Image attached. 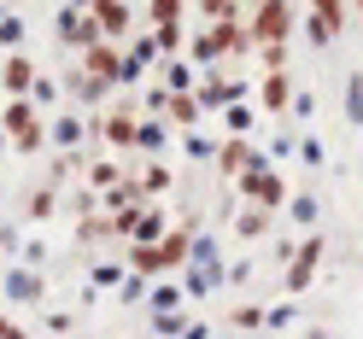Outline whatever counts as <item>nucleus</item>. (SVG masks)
Wrapping results in <instances>:
<instances>
[{"label":"nucleus","instance_id":"1","mask_svg":"<svg viewBox=\"0 0 363 339\" xmlns=\"http://www.w3.org/2000/svg\"><path fill=\"white\" fill-rule=\"evenodd\" d=\"M0 129H6V141L18 152H41V146H48V123H41V111L30 100H12L6 117H0Z\"/></svg>","mask_w":363,"mask_h":339},{"label":"nucleus","instance_id":"2","mask_svg":"<svg viewBox=\"0 0 363 339\" xmlns=\"http://www.w3.org/2000/svg\"><path fill=\"white\" fill-rule=\"evenodd\" d=\"M235 182H240V199H246V205H264V211H276L281 199H287V182H281L276 170H269V158H258V164L246 170V176H235Z\"/></svg>","mask_w":363,"mask_h":339},{"label":"nucleus","instance_id":"3","mask_svg":"<svg viewBox=\"0 0 363 339\" xmlns=\"http://www.w3.org/2000/svg\"><path fill=\"white\" fill-rule=\"evenodd\" d=\"M246 41H252V35H246L240 24H206V35L194 41V64H217L223 53H240Z\"/></svg>","mask_w":363,"mask_h":339},{"label":"nucleus","instance_id":"4","mask_svg":"<svg viewBox=\"0 0 363 339\" xmlns=\"http://www.w3.org/2000/svg\"><path fill=\"white\" fill-rule=\"evenodd\" d=\"M82 76H94L106 88H123V47H118V41H94V47H82Z\"/></svg>","mask_w":363,"mask_h":339},{"label":"nucleus","instance_id":"5","mask_svg":"<svg viewBox=\"0 0 363 339\" xmlns=\"http://www.w3.org/2000/svg\"><path fill=\"white\" fill-rule=\"evenodd\" d=\"M316 263H323V234H305L299 246H293V258H287L281 287H287V292H305V287L316 281Z\"/></svg>","mask_w":363,"mask_h":339},{"label":"nucleus","instance_id":"6","mask_svg":"<svg viewBox=\"0 0 363 339\" xmlns=\"http://www.w3.org/2000/svg\"><path fill=\"white\" fill-rule=\"evenodd\" d=\"M287 30H293V0H264L258 18H252V41L276 47V41H287Z\"/></svg>","mask_w":363,"mask_h":339},{"label":"nucleus","instance_id":"7","mask_svg":"<svg viewBox=\"0 0 363 339\" xmlns=\"http://www.w3.org/2000/svg\"><path fill=\"white\" fill-rule=\"evenodd\" d=\"M100 134H106V146H135V134H141V123H135V105H129V94H118L111 100V117L100 123Z\"/></svg>","mask_w":363,"mask_h":339},{"label":"nucleus","instance_id":"8","mask_svg":"<svg viewBox=\"0 0 363 339\" xmlns=\"http://www.w3.org/2000/svg\"><path fill=\"white\" fill-rule=\"evenodd\" d=\"M264 152H252V141H246V134H229V141L217 146V170H223V182H235V176H246L258 164Z\"/></svg>","mask_w":363,"mask_h":339},{"label":"nucleus","instance_id":"9","mask_svg":"<svg viewBox=\"0 0 363 339\" xmlns=\"http://www.w3.org/2000/svg\"><path fill=\"white\" fill-rule=\"evenodd\" d=\"M35 82H41V76H35V64H30L24 53H12L6 64H0V88H6L12 100H30V94H35Z\"/></svg>","mask_w":363,"mask_h":339},{"label":"nucleus","instance_id":"10","mask_svg":"<svg viewBox=\"0 0 363 339\" xmlns=\"http://www.w3.org/2000/svg\"><path fill=\"white\" fill-rule=\"evenodd\" d=\"M94 24H100L106 41H123V35H129V0H100V6H94Z\"/></svg>","mask_w":363,"mask_h":339},{"label":"nucleus","instance_id":"11","mask_svg":"<svg viewBox=\"0 0 363 339\" xmlns=\"http://www.w3.org/2000/svg\"><path fill=\"white\" fill-rule=\"evenodd\" d=\"M293 94H299V88L287 82V71H264V82H258L264 111H287V105H293Z\"/></svg>","mask_w":363,"mask_h":339},{"label":"nucleus","instance_id":"12","mask_svg":"<svg viewBox=\"0 0 363 339\" xmlns=\"http://www.w3.org/2000/svg\"><path fill=\"white\" fill-rule=\"evenodd\" d=\"M158 252H164V269H182V263L194 258V234L188 229H170L164 240H158Z\"/></svg>","mask_w":363,"mask_h":339},{"label":"nucleus","instance_id":"13","mask_svg":"<svg viewBox=\"0 0 363 339\" xmlns=\"http://www.w3.org/2000/svg\"><path fill=\"white\" fill-rule=\"evenodd\" d=\"M6 292L18 304H35L41 299V275H30V269H6Z\"/></svg>","mask_w":363,"mask_h":339},{"label":"nucleus","instance_id":"14","mask_svg":"<svg viewBox=\"0 0 363 339\" xmlns=\"http://www.w3.org/2000/svg\"><path fill=\"white\" fill-rule=\"evenodd\" d=\"M311 18H316L328 35H340V30H346V0H311Z\"/></svg>","mask_w":363,"mask_h":339},{"label":"nucleus","instance_id":"15","mask_svg":"<svg viewBox=\"0 0 363 339\" xmlns=\"http://www.w3.org/2000/svg\"><path fill=\"white\" fill-rule=\"evenodd\" d=\"M235 234H240V240H264V234H269V211H264V205H246L240 222H235Z\"/></svg>","mask_w":363,"mask_h":339},{"label":"nucleus","instance_id":"16","mask_svg":"<svg viewBox=\"0 0 363 339\" xmlns=\"http://www.w3.org/2000/svg\"><path fill=\"white\" fill-rule=\"evenodd\" d=\"M147 304H152V316H182V287L158 281V287L147 292Z\"/></svg>","mask_w":363,"mask_h":339},{"label":"nucleus","instance_id":"17","mask_svg":"<svg viewBox=\"0 0 363 339\" xmlns=\"http://www.w3.org/2000/svg\"><path fill=\"white\" fill-rule=\"evenodd\" d=\"M199 111H206V105H199V94H170V111H164V117L188 129V123H199Z\"/></svg>","mask_w":363,"mask_h":339},{"label":"nucleus","instance_id":"18","mask_svg":"<svg viewBox=\"0 0 363 339\" xmlns=\"http://www.w3.org/2000/svg\"><path fill=\"white\" fill-rule=\"evenodd\" d=\"M48 141H59L65 152H82V117H59V123L48 129Z\"/></svg>","mask_w":363,"mask_h":339},{"label":"nucleus","instance_id":"19","mask_svg":"<svg viewBox=\"0 0 363 339\" xmlns=\"http://www.w3.org/2000/svg\"><path fill=\"white\" fill-rule=\"evenodd\" d=\"M106 234H111V217H94V211L77 217V240H82V246H100Z\"/></svg>","mask_w":363,"mask_h":339},{"label":"nucleus","instance_id":"20","mask_svg":"<svg viewBox=\"0 0 363 339\" xmlns=\"http://www.w3.org/2000/svg\"><path fill=\"white\" fill-rule=\"evenodd\" d=\"M106 205H111V217H118V211H141V188H135V182L106 188Z\"/></svg>","mask_w":363,"mask_h":339},{"label":"nucleus","instance_id":"21","mask_svg":"<svg viewBox=\"0 0 363 339\" xmlns=\"http://www.w3.org/2000/svg\"><path fill=\"white\" fill-rule=\"evenodd\" d=\"M170 229H164V217H158V211H141V222H135V240L129 246H152V240H164Z\"/></svg>","mask_w":363,"mask_h":339},{"label":"nucleus","instance_id":"22","mask_svg":"<svg viewBox=\"0 0 363 339\" xmlns=\"http://www.w3.org/2000/svg\"><path fill=\"white\" fill-rule=\"evenodd\" d=\"M129 263H135V275H158V269H164V252H158V246H135Z\"/></svg>","mask_w":363,"mask_h":339},{"label":"nucleus","instance_id":"23","mask_svg":"<svg viewBox=\"0 0 363 339\" xmlns=\"http://www.w3.org/2000/svg\"><path fill=\"white\" fill-rule=\"evenodd\" d=\"M164 88H170V94H194V71H188L182 59H170V64H164Z\"/></svg>","mask_w":363,"mask_h":339},{"label":"nucleus","instance_id":"24","mask_svg":"<svg viewBox=\"0 0 363 339\" xmlns=\"http://www.w3.org/2000/svg\"><path fill=\"white\" fill-rule=\"evenodd\" d=\"M164 141H170V129L158 123V117H152V123H141V134H135V146H141V152H158Z\"/></svg>","mask_w":363,"mask_h":339},{"label":"nucleus","instance_id":"25","mask_svg":"<svg viewBox=\"0 0 363 339\" xmlns=\"http://www.w3.org/2000/svg\"><path fill=\"white\" fill-rule=\"evenodd\" d=\"M65 88H71V94H77V100H82V105H94V100H100V94H106V82H94V76H82V71H77V76H71V82H65Z\"/></svg>","mask_w":363,"mask_h":339},{"label":"nucleus","instance_id":"26","mask_svg":"<svg viewBox=\"0 0 363 339\" xmlns=\"http://www.w3.org/2000/svg\"><path fill=\"white\" fill-rule=\"evenodd\" d=\"M264 316H269V310H258V304H240V310H229V322H235L240 333H258V328H264Z\"/></svg>","mask_w":363,"mask_h":339},{"label":"nucleus","instance_id":"27","mask_svg":"<svg viewBox=\"0 0 363 339\" xmlns=\"http://www.w3.org/2000/svg\"><path fill=\"white\" fill-rule=\"evenodd\" d=\"M346 117L363 123V71H352V82H346Z\"/></svg>","mask_w":363,"mask_h":339},{"label":"nucleus","instance_id":"28","mask_svg":"<svg viewBox=\"0 0 363 339\" xmlns=\"http://www.w3.org/2000/svg\"><path fill=\"white\" fill-rule=\"evenodd\" d=\"M152 41H158V53H170V59H176V53H182V24H158Z\"/></svg>","mask_w":363,"mask_h":339},{"label":"nucleus","instance_id":"29","mask_svg":"<svg viewBox=\"0 0 363 339\" xmlns=\"http://www.w3.org/2000/svg\"><path fill=\"white\" fill-rule=\"evenodd\" d=\"M53 205H59V193H53V188H35V193H30V217H35V222H41V217H53Z\"/></svg>","mask_w":363,"mask_h":339},{"label":"nucleus","instance_id":"30","mask_svg":"<svg viewBox=\"0 0 363 339\" xmlns=\"http://www.w3.org/2000/svg\"><path fill=\"white\" fill-rule=\"evenodd\" d=\"M88 182H94V188H118L123 176H118V164H106V158H100V164H88Z\"/></svg>","mask_w":363,"mask_h":339},{"label":"nucleus","instance_id":"31","mask_svg":"<svg viewBox=\"0 0 363 339\" xmlns=\"http://www.w3.org/2000/svg\"><path fill=\"white\" fill-rule=\"evenodd\" d=\"M170 182H176V176H170V170H164V164H152V170H147V176H141V193H164V188H170Z\"/></svg>","mask_w":363,"mask_h":339},{"label":"nucleus","instance_id":"32","mask_svg":"<svg viewBox=\"0 0 363 339\" xmlns=\"http://www.w3.org/2000/svg\"><path fill=\"white\" fill-rule=\"evenodd\" d=\"M152 24H182V0H152Z\"/></svg>","mask_w":363,"mask_h":339},{"label":"nucleus","instance_id":"33","mask_svg":"<svg viewBox=\"0 0 363 339\" xmlns=\"http://www.w3.org/2000/svg\"><path fill=\"white\" fill-rule=\"evenodd\" d=\"M223 123H229V134H246V129H252V111H246V105H229V117H223Z\"/></svg>","mask_w":363,"mask_h":339},{"label":"nucleus","instance_id":"34","mask_svg":"<svg viewBox=\"0 0 363 339\" xmlns=\"http://www.w3.org/2000/svg\"><path fill=\"white\" fill-rule=\"evenodd\" d=\"M94 287H123V269L118 263H100L94 269Z\"/></svg>","mask_w":363,"mask_h":339},{"label":"nucleus","instance_id":"35","mask_svg":"<svg viewBox=\"0 0 363 339\" xmlns=\"http://www.w3.org/2000/svg\"><path fill=\"white\" fill-rule=\"evenodd\" d=\"M293 217H299L305 229H311V222H316V199H311V193H299V199H293Z\"/></svg>","mask_w":363,"mask_h":339},{"label":"nucleus","instance_id":"36","mask_svg":"<svg viewBox=\"0 0 363 339\" xmlns=\"http://www.w3.org/2000/svg\"><path fill=\"white\" fill-rule=\"evenodd\" d=\"M0 41H6V47H24V24H18V18H6V24H0Z\"/></svg>","mask_w":363,"mask_h":339},{"label":"nucleus","instance_id":"37","mask_svg":"<svg viewBox=\"0 0 363 339\" xmlns=\"http://www.w3.org/2000/svg\"><path fill=\"white\" fill-rule=\"evenodd\" d=\"M287 64V41H276V47H264V71H281Z\"/></svg>","mask_w":363,"mask_h":339},{"label":"nucleus","instance_id":"38","mask_svg":"<svg viewBox=\"0 0 363 339\" xmlns=\"http://www.w3.org/2000/svg\"><path fill=\"white\" fill-rule=\"evenodd\" d=\"M152 333H158V339H170V333H182V316H152Z\"/></svg>","mask_w":363,"mask_h":339},{"label":"nucleus","instance_id":"39","mask_svg":"<svg viewBox=\"0 0 363 339\" xmlns=\"http://www.w3.org/2000/svg\"><path fill=\"white\" fill-rule=\"evenodd\" d=\"M182 146H188L194 158H211V141H206V134H182Z\"/></svg>","mask_w":363,"mask_h":339},{"label":"nucleus","instance_id":"40","mask_svg":"<svg viewBox=\"0 0 363 339\" xmlns=\"http://www.w3.org/2000/svg\"><path fill=\"white\" fill-rule=\"evenodd\" d=\"M152 53H158V41H135V47H129V59L141 64V71H147V59H152Z\"/></svg>","mask_w":363,"mask_h":339},{"label":"nucleus","instance_id":"41","mask_svg":"<svg viewBox=\"0 0 363 339\" xmlns=\"http://www.w3.org/2000/svg\"><path fill=\"white\" fill-rule=\"evenodd\" d=\"M264 322H269V328H287V322H293V304H276V310L264 316Z\"/></svg>","mask_w":363,"mask_h":339},{"label":"nucleus","instance_id":"42","mask_svg":"<svg viewBox=\"0 0 363 339\" xmlns=\"http://www.w3.org/2000/svg\"><path fill=\"white\" fill-rule=\"evenodd\" d=\"M299 158L305 164H323V141H299Z\"/></svg>","mask_w":363,"mask_h":339},{"label":"nucleus","instance_id":"43","mask_svg":"<svg viewBox=\"0 0 363 339\" xmlns=\"http://www.w3.org/2000/svg\"><path fill=\"white\" fill-rule=\"evenodd\" d=\"M293 111H299V117H311V111H316V94H305V88H299V94H293Z\"/></svg>","mask_w":363,"mask_h":339},{"label":"nucleus","instance_id":"44","mask_svg":"<svg viewBox=\"0 0 363 339\" xmlns=\"http://www.w3.org/2000/svg\"><path fill=\"white\" fill-rule=\"evenodd\" d=\"M182 339H211V328L206 322H182Z\"/></svg>","mask_w":363,"mask_h":339},{"label":"nucleus","instance_id":"45","mask_svg":"<svg viewBox=\"0 0 363 339\" xmlns=\"http://www.w3.org/2000/svg\"><path fill=\"white\" fill-rule=\"evenodd\" d=\"M71 6H77V12H94V6H100V0H71Z\"/></svg>","mask_w":363,"mask_h":339},{"label":"nucleus","instance_id":"46","mask_svg":"<svg viewBox=\"0 0 363 339\" xmlns=\"http://www.w3.org/2000/svg\"><path fill=\"white\" fill-rule=\"evenodd\" d=\"M0 339H12V322H6V316H0Z\"/></svg>","mask_w":363,"mask_h":339},{"label":"nucleus","instance_id":"47","mask_svg":"<svg viewBox=\"0 0 363 339\" xmlns=\"http://www.w3.org/2000/svg\"><path fill=\"white\" fill-rule=\"evenodd\" d=\"M305 339H334V333H323V328H311V333H305Z\"/></svg>","mask_w":363,"mask_h":339},{"label":"nucleus","instance_id":"48","mask_svg":"<svg viewBox=\"0 0 363 339\" xmlns=\"http://www.w3.org/2000/svg\"><path fill=\"white\" fill-rule=\"evenodd\" d=\"M12 339H30V333H24V328H12Z\"/></svg>","mask_w":363,"mask_h":339},{"label":"nucleus","instance_id":"49","mask_svg":"<svg viewBox=\"0 0 363 339\" xmlns=\"http://www.w3.org/2000/svg\"><path fill=\"white\" fill-rule=\"evenodd\" d=\"M352 6H357V12H363V0H352Z\"/></svg>","mask_w":363,"mask_h":339},{"label":"nucleus","instance_id":"50","mask_svg":"<svg viewBox=\"0 0 363 339\" xmlns=\"http://www.w3.org/2000/svg\"><path fill=\"white\" fill-rule=\"evenodd\" d=\"M258 6H264V0H258Z\"/></svg>","mask_w":363,"mask_h":339}]
</instances>
